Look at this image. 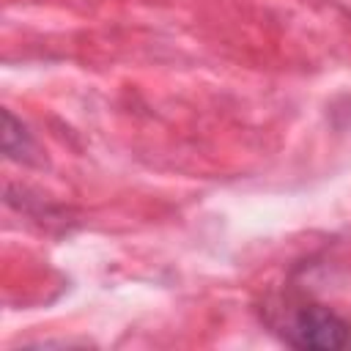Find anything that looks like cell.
Returning a JSON list of instances; mask_svg holds the SVG:
<instances>
[{
    "label": "cell",
    "mask_w": 351,
    "mask_h": 351,
    "mask_svg": "<svg viewBox=\"0 0 351 351\" xmlns=\"http://www.w3.org/2000/svg\"><path fill=\"white\" fill-rule=\"evenodd\" d=\"M263 318L269 329L291 348H313V351L351 348V318L302 293H285L266 302Z\"/></svg>",
    "instance_id": "obj_1"
},
{
    "label": "cell",
    "mask_w": 351,
    "mask_h": 351,
    "mask_svg": "<svg viewBox=\"0 0 351 351\" xmlns=\"http://www.w3.org/2000/svg\"><path fill=\"white\" fill-rule=\"evenodd\" d=\"M3 156L8 162L25 167H44V154L22 118H16L8 107L3 110Z\"/></svg>",
    "instance_id": "obj_2"
},
{
    "label": "cell",
    "mask_w": 351,
    "mask_h": 351,
    "mask_svg": "<svg viewBox=\"0 0 351 351\" xmlns=\"http://www.w3.org/2000/svg\"><path fill=\"white\" fill-rule=\"evenodd\" d=\"M348 121H351V99H348Z\"/></svg>",
    "instance_id": "obj_3"
}]
</instances>
